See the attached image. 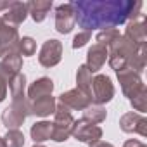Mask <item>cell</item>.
Instances as JSON below:
<instances>
[{"label": "cell", "instance_id": "d6986e66", "mask_svg": "<svg viewBox=\"0 0 147 147\" xmlns=\"http://www.w3.org/2000/svg\"><path fill=\"white\" fill-rule=\"evenodd\" d=\"M30 135L35 144H42L45 140H52V123L50 121H36L31 125Z\"/></svg>", "mask_w": 147, "mask_h": 147}, {"label": "cell", "instance_id": "ffe728a7", "mask_svg": "<svg viewBox=\"0 0 147 147\" xmlns=\"http://www.w3.org/2000/svg\"><path fill=\"white\" fill-rule=\"evenodd\" d=\"M76 88L92 99V73L85 64H82L76 71Z\"/></svg>", "mask_w": 147, "mask_h": 147}, {"label": "cell", "instance_id": "f1b7e54d", "mask_svg": "<svg viewBox=\"0 0 147 147\" xmlns=\"http://www.w3.org/2000/svg\"><path fill=\"white\" fill-rule=\"evenodd\" d=\"M123 147H147V145L142 144V142L137 140V138H130V140H126V142L123 144Z\"/></svg>", "mask_w": 147, "mask_h": 147}, {"label": "cell", "instance_id": "6da1fadb", "mask_svg": "<svg viewBox=\"0 0 147 147\" xmlns=\"http://www.w3.org/2000/svg\"><path fill=\"white\" fill-rule=\"evenodd\" d=\"M75 7V19L83 31L109 30L142 14V2L131 0H78L71 2Z\"/></svg>", "mask_w": 147, "mask_h": 147}, {"label": "cell", "instance_id": "5bb4252c", "mask_svg": "<svg viewBox=\"0 0 147 147\" xmlns=\"http://www.w3.org/2000/svg\"><path fill=\"white\" fill-rule=\"evenodd\" d=\"M21 67H23V57L19 54L5 55V57H2V61H0V76H2L9 85V82L18 75V73H21Z\"/></svg>", "mask_w": 147, "mask_h": 147}, {"label": "cell", "instance_id": "7c38bea8", "mask_svg": "<svg viewBox=\"0 0 147 147\" xmlns=\"http://www.w3.org/2000/svg\"><path fill=\"white\" fill-rule=\"evenodd\" d=\"M59 104H62L69 111H83L92 104V99L85 95L83 92H80L78 88H73L59 95Z\"/></svg>", "mask_w": 147, "mask_h": 147}, {"label": "cell", "instance_id": "4dcf8cb0", "mask_svg": "<svg viewBox=\"0 0 147 147\" xmlns=\"http://www.w3.org/2000/svg\"><path fill=\"white\" fill-rule=\"evenodd\" d=\"M12 5V2H0V11H7Z\"/></svg>", "mask_w": 147, "mask_h": 147}, {"label": "cell", "instance_id": "d6a6232c", "mask_svg": "<svg viewBox=\"0 0 147 147\" xmlns=\"http://www.w3.org/2000/svg\"><path fill=\"white\" fill-rule=\"evenodd\" d=\"M33 147H45V145H42V144H35Z\"/></svg>", "mask_w": 147, "mask_h": 147}, {"label": "cell", "instance_id": "d4e9b609", "mask_svg": "<svg viewBox=\"0 0 147 147\" xmlns=\"http://www.w3.org/2000/svg\"><path fill=\"white\" fill-rule=\"evenodd\" d=\"M119 36V31L116 30V28H109V30H102V31H99L97 33V36H95V43H99V45H104V47H107L111 42H114L116 38Z\"/></svg>", "mask_w": 147, "mask_h": 147}, {"label": "cell", "instance_id": "f546056e", "mask_svg": "<svg viewBox=\"0 0 147 147\" xmlns=\"http://www.w3.org/2000/svg\"><path fill=\"white\" fill-rule=\"evenodd\" d=\"M88 147H114V145L109 144V142H104V140H97V142L88 144Z\"/></svg>", "mask_w": 147, "mask_h": 147}, {"label": "cell", "instance_id": "ac0fdd59", "mask_svg": "<svg viewBox=\"0 0 147 147\" xmlns=\"http://www.w3.org/2000/svg\"><path fill=\"white\" fill-rule=\"evenodd\" d=\"M26 5H28V14L33 18V21L42 23L52 9V0H31V2H26Z\"/></svg>", "mask_w": 147, "mask_h": 147}, {"label": "cell", "instance_id": "3957f363", "mask_svg": "<svg viewBox=\"0 0 147 147\" xmlns=\"http://www.w3.org/2000/svg\"><path fill=\"white\" fill-rule=\"evenodd\" d=\"M73 125H75V118H73L71 111L62 104H57L54 113V121H52V140L66 142L71 137Z\"/></svg>", "mask_w": 147, "mask_h": 147}, {"label": "cell", "instance_id": "1f68e13d", "mask_svg": "<svg viewBox=\"0 0 147 147\" xmlns=\"http://www.w3.org/2000/svg\"><path fill=\"white\" fill-rule=\"evenodd\" d=\"M0 147H7V145H5V140H4V137H0Z\"/></svg>", "mask_w": 147, "mask_h": 147}, {"label": "cell", "instance_id": "484cf974", "mask_svg": "<svg viewBox=\"0 0 147 147\" xmlns=\"http://www.w3.org/2000/svg\"><path fill=\"white\" fill-rule=\"evenodd\" d=\"M130 104H131V107H133L135 111H138V114L145 113V109H147V90H144V92L138 94L135 99H131Z\"/></svg>", "mask_w": 147, "mask_h": 147}, {"label": "cell", "instance_id": "7a4b0ae2", "mask_svg": "<svg viewBox=\"0 0 147 147\" xmlns=\"http://www.w3.org/2000/svg\"><path fill=\"white\" fill-rule=\"evenodd\" d=\"M30 114H31V102L28 100V97L16 99L11 102L9 107L4 109L2 123L5 125L7 130H19V126L26 121V118Z\"/></svg>", "mask_w": 147, "mask_h": 147}, {"label": "cell", "instance_id": "8992f818", "mask_svg": "<svg viewBox=\"0 0 147 147\" xmlns=\"http://www.w3.org/2000/svg\"><path fill=\"white\" fill-rule=\"evenodd\" d=\"M71 135L75 137L78 142L83 144H92L102 138V128L99 125H94L87 119H75V125H73V131Z\"/></svg>", "mask_w": 147, "mask_h": 147}, {"label": "cell", "instance_id": "8fae6325", "mask_svg": "<svg viewBox=\"0 0 147 147\" xmlns=\"http://www.w3.org/2000/svg\"><path fill=\"white\" fill-rule=\"evenodd\" d=\"M119 128L125 133H138L140 137H145L147 135V119L144 114L130 111L119 118Z\"/></svg>", "mask_w": 147, "mask_h": 147}, {"label": "cell", "instance_id": "cb8c5ba5", "mask_svg": "<svg viewBox=\"0 0 147 147\" xmlns=\"http://www.w3.org/2000/svg\"><path fill=\"white\" fill-rule=\"evenodd\" d=\"M4 140H5L7 147H23L24 145V135L21 130H7Z\"/></svg>", "mask_w": 147, "mask_h": 147}, {"label": "cell", "instance_id": "603a6c76", "mask_svg": "<svg viewBox=\"0 0 147 147\" xmlns=\"http://www.w3.org/2000/svg\"><path fill=\"white\" fill-rule=\"evenodd\" d=\"M36 52V42L31 36H23L19 38V45H18V54L23 57H31Z\"/></svg>", "mask_w": 147, "mask_h": 147}, {"label": "cell", "instance_id": "44dd1931", "mask_svg": "<svg viewBox=\"0 0 147 147\" xmlns=\"http://www.w3.org/2000/svg\"><path fill=\"white\" fill-rule=\"evenodd\" d=\"M9 90H11V99H24L26 97V76L23 73H18V75L9 82Z\"/></svg>", "mask_w": 147, "mask_h": 147}, {"label": "cell", "instance_id": "e0dca14e", "mask_svg": "<svg viewBox=\"0 0 147 147\" xmlns=\"http://www.w3.org/2000/svg\"><path fill=\"white\" fill-rule=\"evenodd\" d=\"M30 102H31V114H35V116L45 118V116H50L55 113L57 100L52 95H45V97H40V99L30 100Z\"/></svg>", "mask_w": 147, "mask_h": 147}, {"label": "cell", "instance_id": "9c48e42d", "mask_svg": "<svg viewBox=\"0 0 147 147\" xmlns=\"http://www.w3.org/2000/svg\"><path fill=\"white\" fill-rule=\"evenodd\" d=\"M18 45H19L18 28L2 23L0 24V57L18 54Z\"/></svg>", "mask_w": 147, "mask_h": 147}, {"label": "cell", "instance_id": "4316f807", "mask_svg": "<svg viewBox=\"0 0 147 147\" xmlns=\"http://www.w3.org/2000/svg\"><path fill=\"white\" fill-rule=\"evenodd\" d=\"M92 38V33L90 31H80L75 38H73V49H82L85 47Z\"/></svg>", "mask_w": 147, "mask_h": 147}, {"label": "cell", "instance_id": "277c9868", "mask_svg": "<svg viewBox=\"0 0 147 147\" xmlns=\"http://www.w3.org/2000/svg\"><path fill=\"white\" fill-rule=\"evenodd\" d=\"M116 76L119 80L121 92H123V95L128 100L135 99L138 94H142L144 90H147L145 85H144V82H142V78H140V75H138V73H135V71H131V69H128V67L118 71Z\"/></svg>", "mask_w": 147, "mask_h": 147}, {"label": "cell", "instance_id": "83f0119b", "mask_svg": "<svg viewBox=\"0 0 147 147\" xmlns=\"http://www.w3.org/2000/svg\"><path fill=\"white\" fill-rule=\"evenodd\" d=\"M7 88H9L7 82H5L2 76H0V102L5 100V97H7Z\"/></svg>", "mask_w": 147, "mask_h": 147}, {"label": "cell", "instance_id": "30bf717a", "mask_svg": "<svg viewBox=\"0 0 147 147\" xmlns=\"http://www.w3.org/2000/svg\"><path fill=\"white\" fill-rule=\"evenodd\" d=\"M123 36L128 38L130 42H133L138 47H147V24H145V16L140 14L138 18L128 21Z\"/></svg>", "mask_w": 147, "mask_h": 147}, {"label": "cell", "instance_id": "ba28073f", "mask_svg": "<svg viewBox=\"0 0 147 147\" xmlns=\"http://www.w3.org/2000/svg\"><path fill=\"white\" fill-rule=\"evenodd\" d=\"M76 24V19H75V7L73 4H61L55 7V30L57 33L61 35H67L73 31Z\"/></svg>", "mask_w": 147, "mask_h": 147}, {"label": "cell", "instance_id": "52a82bcc", "mask_svg": "<svg viewBox=\"0 0 147 147\" xmlns=\"http://www.w3.org/2000/svg\"><path fill=\"white\" fill-rule=\"evenodd\" d=\"M61 59H62V43L55 38L43 42L38 54V62L43 67H54L61 62Z\"/></svg>", "mask_w": 147, "mask_h": 147}, {"label": "cell", "instance_id": "7402d4cb", "mask_svg": "<svg viewBox=\"0 0 147 147\" xmlns=\"http://www.w3.org/2000/svg\"><path fill=\"white\" fill-rule=\"evenodd\" d=\"M106 116H107V113H106V109L102 106L90 104L87 109H83V119H87V121H90L94 125H99V123L106 121Z\"/></svg>", "mask_w": 147, "mask_h": 147}, {"label": "cell", "instance_id": "2e32d148", "mask_svg": "<svg viewBox=\"0 0 147 147\" xmlns=\"http://www.w3.org/2000/svg\"><path fill=\"white\" fill-rule=\"evenodd\" d=\"M52 92H54V82L49 76H42V78L35 80L26 90L28 100H35V99H40L45 95H52Z\"/></svg>", "mask_w": 147, "mask_h": 147}, {"label": "cell", "instance_id": "9a60e30c", "mask_svg": "<svg viewBox=\"0 0 147 147\" xmlns=\"http://www.w3.org/2000/svg\"><path fill=\"white\" fill-rule=\"evenodd\" d=\"M28 18V5L26 2H12V5L5 11V14H2V21L9 26L18 28L19 24L24 23V19Z\"/></svg>", "mask_w": 147, "mask_h": 147}, {"label": "cell", "instance_id": "836d02e7", "mask_svg": "<svg viewBox=\"0 0 147 147\" xmlns=\"http://www.w3.org/2000/svg\"><path fill=\"white\" fill-rule=\"evenodd\" d=\"M2 23H4V21H2V16H0V24H2Z\"/></svg>", "mask_w": 147, "mask_h": 147}, {"label": "cell", "instance_id": "5b68a950", "mask_svg": "<svg viewBox=\"0 0 147 147\" xmlns=\"http://www.w3.org/2000/svg\"><path fill=\"white\" fill-rule=\"evenodd\" d=\"M114 97V85L109 76L95 75L92 78V104L102 106L111 102Z\"/></svg>", "mask_w": 147, "mask_h": 147}, {"label": "cell", "instance_id": "4fadbf2b", "mask_svg": "<svg viewBox=\"0 0 147 147\" xmlns=\"http://www.w3.org/2000/svg\"><path fill=\"white\" fill-rule=\"evenodd\" d=\"M106 61H107V47L94 43L88 49V52H87V62H85V66L94 75V73H97V71L102 69V66L106 64Z\"/></svg>", "mask_w": 147, "mask_h": 147}]
</instances>
